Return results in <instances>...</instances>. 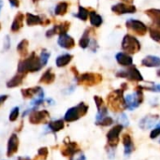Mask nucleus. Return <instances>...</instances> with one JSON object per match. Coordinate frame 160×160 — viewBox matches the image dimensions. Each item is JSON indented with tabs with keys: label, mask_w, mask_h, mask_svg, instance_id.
<instances>
[{
	"label": "nucleus",
	"mask_w": 160,
	"mask_h": 160,
	"mask_svg": "<svg viewBox=\"0 0 160 160\" xmlns=\"http://www.w3.org/2000/svg\"><path fill=\"white\" fill-rule=\"evenodd\" d=\"M127 88V84L124 83V87L111 92L107 97V102L109 108L114 112H123L126 109V101L124 98V92Z\"/></svg>",
	"instance_id": "obj_1"
},
{
	"label": "nucleus",
	"mask_w": 160,
	"mask_h": 160,
	"mask_svg": "<svg viewBox=\"0 0 160 160\" xmlns=\"http://www.w3.org/2000/svg\"><path fill=\"white\" fill-rule=\"evenodd\" d=\"M43 68L39 56L35 52H32L24 60H21L18 64V73L26 75L29 72L39 71Z\"/></svg>",
	"instance_id": "obj_2"
},
{
	"label": "nucleus",
	"mask_w": 160,
	"mask_h": 160,
	"mask_svg": "<svg viewBox=\"0 0 160 160\" xmlns=\"http://www.w3.org/2000/svg\"><path fill=\"white\" fill-rule=\"evenodd\" d=\"M88 112V105L84 102H80L75 107L69 108L65 115H64V121L68 123H72L77 120H79L81 117L84 116Z\"/></svg>",
	"instance_id": "obj_3"
},
{
	"label": "nucleus",
	"mask_w": 160,
	"mask_h": 160,
	"mask_svg": "<svg viewBox=\"0 0 160 160\" xmlns=\"http://www.w3.org/2000/svg\"><path fill=\"white\" fill-rule=\"evenodd\" d=\"M144 97H143V89L142 86H138L136 88V91L133 94L128 95L125 98L126 101V109L129 111H133L136 108H138L142 102H143Z\"/></svg>",
	"instance_id": "obj_4"
},
{
	"label": "nucleus",
	"mask_w": 160,
	"mask_h": 160,
	"mask_svg": "<svg viewBox=\"0 0 160 160\" xmlns=\"http://www.w3.org/2000/svg\"><path fill=\"white\" fill-rule=\"evenodd\" d=\"M122 49L128 54H134L141 50V43L137 38L130 34H127L122 40Z\"/></svg>",
	"instance_id": "obj_5"
},
{
	"label": "nucleus",
	"mask_w": 160,
	"mask_h": 160,
	"mask_svg": "<svg viewBox=\"0 0 160 160\" xmlns=\"http://www.w3.org/2000/svg\"><path fill=\"white\" fill-rule=\"evenodd\" d=\"M77 82L80 85L83 86H94L102 82V75L98 73L86 72L83 74H80L77 78Z\"/></svg>",
	"instance_id": "obj_6"
},
{
	"label": "nucleus",
	"mask_w": 160,
	"mask_h": 160,
	"mask_svg": "<svg viewBox=\"0 0 160 160\" xmlns=\"http://www.w3.org/2000/svg\"><path fill=\"white\" fill-rule=\"evenodd\" d=\"M116 76L118 78L128 79V81H131V82H142L143 81V77H142V73L140 72V70L135 66H130L127 69L119 70L116 73Z\"/></svg>",
	"instance_id": "obj_7"
},
{
	"label": "nucleus",
	"mask_w": 160,
	"mask_h": 160,
	"mask_svg": "<svg viewBox=\"0 0 160 160\" xmlns=\"http://www.w3.org/2000/svg\"><path fill=\"white\" fill-rule=\"evenodd\" d=\"M123 128H124V127L118 124V125H115L112 128H111L109 130V132L107 133V142H108L109 147L115 148L118 145L120 134H121Z\"/></svg>",
	"instance_id": "obj_8"
},
{
	"label": "nucleus",
	"mask_w": 160,
	"mask_h": 160,
	"mask_svg": "<svg viewBox=\"0 0 160 160\" xmlns=\"http://www.w3.org/2000/svg\"><path fill=\"white\" fill-rule=\"evenodd\" d=\"M127 28L132 33L138 36H144L147 32V26L141 21L135 19H129L126 22Z\"/></svg>",
	"instance_id": "obj_9"
},
{
	"label": "nucleus",
	"mask_w": 160,
	"mask_h": 160,
	"mask_svg": "<svg viewBox=\"0 0 160 160\" xmlns=\"http://www.w3.org/2000/svg\"><path fill=\"white\" fill-rule=\"evenodd\" d=\"M29 122L33 125H39L42 123H45L47 119L50 117V113L46 110L42 111H33L29 115Z\"/></svg>",
	"instance_id": "obj_10"
},
{
	"label": "nucleus",
	"mask_w": 160,
	"mask_h": 160,
	"mask_svg": "<svg viewBox=\"0 0 160 160\" xmlns=\"http://www.w3.org/2000/svg\"><path fill=\"white\" fill-rule=\"evenodd\" d=\"M112 11L117 15H123V14H131L135 13L137 11V8L135 6L126 3H118L112 7Z\"/></svg>",
	"instance_id": "obj_11"
},
{
	"label": "nucleus",
	"mask_w": 160,
	"mask_h": 160,
	"mask_svg": "<svg viewBox=\"0 0 160 160\" xmlns=\"http://www.w3.org/2000/svg\"><path fill=\"white\" fill-rule=\"evenodd\" d=\"M158 119H159V116L158 114H148L141 119L139 123V127L142 130L151 129L153 127L157 125V122L158 121Z\"/></svg>",
	"instance_id": "obj_12"
},
{
	"label": "nucleus",
	"mask_w": 160,
	"mask_h": 160,
	"mask_svg": "<svg viewBox=\"0 0 160 160\" xmlns=\"http://www.w3.org/2000/svg\"><path fill=\"white\" fill-rule=\"evenodd\" d=\"M21 93H22V96L23 97V98H25V99L33 98L34 97L39 98H44V92L40 86H35V87H31V88L22 89Z\"/></svg>",
	"instance_id": "obj_13"
},
{
	"label": "nucleus",
	"mask_w": 160,
	"mask_h": 160,
	"mask_svg": "<svg viewBox=\"0 0 160 160\" xmlns=\"http://www.w3.org/2000/svg\"><path fill=\"white\" fill-rule=\"evenodd\" d=\"M94 100H95L97 108H98V113H97V117H96V122H98V121L102 120L103 118H105L106 116H108V108L104 104V101H103L102 98H100L98 96H95Z\"/></svg>",
	"instance_id": "obj_14"
},
{
	"label": "nucleus",
	"mask_w": 160,
	"mask_h": 160,
	"mask_svg": "<svg viewBox=\"0 0 160 160\" xmlns=\"http://www.w3.org/2000/svg\"><path fill=\"white\" fill-rule=\"evenodd\" d=\"M79 152H81L79 145L76 142H70V141L65 142V145L61 149L62 155L64 157H69V158L73 157L74 155H76Z\"/></svg>",
	"instance_id": "obj_15"
},
{
	"label": "nucleus",
	"mask_w": 160,
	"mask_h": 160,
	"mask_svg": "<svg viewBox=\"0 0 160 160\" xmlns=\"http://www.w3.org/2000/svg\"><path fill=\"white\" fill-rule=\"evenodd\" d=\"M19 148V138L16 133H12L9 137L7 144V156L12 157L14 154L17 153Z\"/></svg>",
	"instance_id": "obj_16"
},
{
	"label": "nucleus",
	"mask_w": 160,
	"mask_h": 160,
	"mask_svg": "<svg viewBox=\"0 0 160 160\" xmlns=\"http://www.w3.org/2000/svg\"><path fill=\"white\" fill-rule=\"evenodd\" d=\"M58 45L63 48V49H67V50H70L73 49L75 46V40L72 37H70L69 35L66 34H61L59 35V38L57 39Z\"/></svg>",
	"instance_id": "obj_17"
},
{
	"label": "nucleus",
	"mask_w": 160,
	"mask_h": 160,
	"mask_svg": "<svg viewBox=\"0 0 160 160\" xmlns=\"http://www.w3.org/2000/svg\"><path fill=\"white\" fill-rule=\"evenodd\" d=\"M123 144H124V153H125V156L126 157H128L130 156L133 151L135 150V146H134V143H133V141H132V137L128 134V133H125L123 135Z\"/></svg>",
	"instance_id": "obj_18"
},
{
	"label": "nucleus",
	"mask_w": 160,
	"mask_h": 160,
	"mask_svg": "<svg viewBox=\"0 0 160 160\" xmlns=\"http://www.w3.org/2000/svg\"><path fill=\"white\" fill-rule=\"evenodd\" d=\"M117 63L122 67H130L133 64V59L130 54L127 52H118L115 55Z\"/></svg>",
	"instance_id": "obj_19"
},
{
	"label": "nucleus",
	"mask_w": 160,
	"mask_h": 160,
	"mask_svg": "<svg viewBox=\"0 0 160 160\" xmlns=\"http://www.w3.org/2000/svg\"><path fill=\"white\" fill-rule=\"evenodd\" d=\"M64 128H65V121L62 119L52 120L47 124V128L52 133H57L62 129H64Z\"/></svg>",
	"instance_id": "obj_20"
},
{
	"label": "nucleus",
	"mask_w": 160,
	"mask_h": 160,
	"mask_svg": "<svg viewBox=\"0 0 160 160\" xmlns=\"http://www.w3.org/2000/svg\"><path fill=\"white\" fill-rule=\"evenodd\" d=\"M142 65L146 68H159L160 57L156 55H147L142 59Z\"/></svg>",
	"instance_id": "obj_21"
},
{
	"label": "nucleus",
	"mask_w": 160,
	"mask_h": 160,
	"mask_svg": "<svg viewBox=\"0 0 160 160\" xmlns=\"http://www.w3.org/2000/svg\"><path fill=\"white\" fill-rule=\"evenodd\" d=\"M25 20H26V23H27L28 26H34V25H38V24L44 25L45 18L43 19L38 15H34L32 13H27L26 17H25Z\"/></svg>",
	"instance_id": "obj_22"
},
{
	"label": "nucleus",
	"mask_w": 160,
	"mask_h": 160,
	"mask_svg": "<svg viewBox=\"0 0 160 160\" xmlns=\"http://www.w3.org/2000/svg\"><path fill=\"white\" fill-rule=\"evenodd\" d=\"M23 19H24V15H23L22 12H18V13L16 14V16H15L14 19H13L11 27H10V29H11L12 32H18V31L22 27Z\"/></svg>",
	"instance_id": "obj_23"
},
{
	"label": "nucleus",
	"mask_w": 160,
	"mask_h": 160,
	"mask_svg": "<svg viewBox=\"0 0 160 160\" xmlns=\"http://www.w3.org/2000/svg\"><path fill=\"white\" fill-rule=\"evenodd\" d=\"M146 15L152 20L154 24L160 28V9L158 8H149L145 11Z\"/></svg>",
	"instance_id": "obj_24"
},
{
	"label": "nucleus",
	"mask_w": 160,
	"mask_h": 160,
	"mask_svg": "<svg viewBox=\"0 0 160 160\" xmlns=\"http://www.w3.org/2000/svg\"><path fill=\"white\" fill-rule=\"evenodd\" d=\"M55 80V74L52 72V68H48L40 77L39 82L44 83V84H51L54 82Z\"/></svg>",
	"instance_id": "obj_25"
},
{
	"label": "nucleus",
	"mask_w": 160,
	"mask_h": 160,
	"mask_svg": "<svg viewBox=\"0 0 160 160\" xmlns=\"http://www.w3.org/2000/svg\"><path fill=\"white\" fill-rule=\"evenodd\" d=\"M73 59V55L69 54V53H64L59 55L56 60H55V64L58 68H64L66 66H68L71 60Z\"/></svg>",
	"instance_id": "obj_26"
},
{
	"label": "nucleus",
	"mask_w": 160,
	"mask_h": 160,
	"mask_svg": "<svg viewBox=\"0 0 160 160\" xmlns=\"http://www.w3.org/2000/svg\"><path fill=\"white\" fill-rule=\"evenodd\" d=\"M25 75L21 74V73H17L14 77H12L8 82H7V87L8 88H14V87H18L19 85H21L22 83L23 78Z\"/></svg>",
	"instance_id": "obj_27"
},
{
	"label": "nucleus",
	"mask_w": 160,
	"mask_h": 160,
	"mask_svg": "<svg viewBox=\"0 0 160 160\" xmlns=\"http://www.w3.org/2000/svg\"><path fill=\"white\" fill-rule=\"evenodd\" d=\"M89 19H90L91 24L94 27H99L102 24V22H103L102 17L98 13H97L96 11H94V10L93 11H90V13H89Z\"/></svg>",
	"instance_id": "obj_28"
},
{
	"label": "nucleus",
	"mask_w": 160,
	"mask_h": 160,
	"mask_svg": "<svg viewBox=\"0 0 160 160\" xmlns=\"http://www.w3.org/2000/svg\"><path fill=\"white\" fill-rule=\"evenodd\" d=\"M90 31H91V29H90V28H87V29L84 31V33L82 34L81 39H80V41H79V45H80V47L82 48V49H86V48L89 47L90 40H91V39H90Z\"/></svg>",
	"instance_id": "obj_29"
},
{
	"label": "nucleus",
	"mask_w": 160,
	"mask_h": 160,
	"mask_svg": "<svg viewBox=\"0 0 160 160\" xmlns=\"http://www.w3.org/2000/svg\"><path fill=\"white\" fill-rule=\"evenodd\" d=\"M70 27V22H63L59 24H55L52 28L55 32V35H61V34H66L68 33V29Z\"/></svg>",
	"instance_id": "obj_30"
},
{
	"label": "nucleus",
	"mask_w": 160,
	"mask_h": 160,
	"mask_svg": "<svg viewBox=\"0 0 160 160\" xmlns=\"http://www.w3.org/2000/svg\"><path fill=\"white\" fill-rule=\"evenodd\" d=\"M28 45H29V42L27 39H22V41L19 42L17 46V52H19L21 56L24 57L28 54Z\"/></svg>",
	"instance_id": "obj_31"
},
{
	"label": "nucleus",
	"mask_w": 160,
	"mask_h": 160,
	"mask_svg": "<svg viewBox=\"0 0 160 160\" xmlns=\"http://www.w3.org/2000/svg\"><path fill=\"white\" fill-rule=\"evenodd\" d=\"M68 3L63 1L56 5L54 13L55 15H58V16H64L68 12Z\"/></svg>",
	"instance_id": "obj_32"
},
{
	"label": "nucleus",
	"mask_w": 160,
	"mask_h": 160,
	"mask_svg": "<svg viewBox=\"0 0 160 160\" xmlns=\"http://www.w3.org/2000/svg\"><path fill=\"white\" fill-rule=\"evenodd\" d=\"M89 13H90V12H89V10H88L87 8H85L80 6V7H79V11H78V13L75 14L74 16L77 17L78 19L83 21V22H85V21L88 19V17H89Z\"/></svg>",
	"instance_id": "obj_33"
},
{
	"label": "nucleus",
	"mask_w": 160,
	"mask_h": 160,
	"mask_svg": "<svg viewBox=\"0 0 160 160\" xmlns=\"http://www.w3.org/2000/svg\"><path fill=\"white\" fill-rule=\"evenodd\" d=\"M149 33H150V37L152 38V39L160 43V29L151 27L149 28Z\"/></svg>",
	"instance_id": "obj_34"
},
{
	"label": "nucleus",
	"mask_w": 160,
	"mask_h": 160,
	"mask_svg": "<svg viewBox=\"0 0 160 160\" xmlns=\"http://www.w3.org/2000/svg\"><path fill=\"white\" fill-rule=\"evenodd\" d=\"M19 115H20V108H19V107H14V108H12V110H11L10 112H9V116H8L9 122H12V123L15 122V121L18 119Z\"/></svg>",
	"instance_id": "obj_35"
},
{
	"label": "nucleus",
	"mask_w": 160,
	"mask_h": 160,
	"mask_svg": "<svg viewBox=\"0 0 160 160\" xmlns=\"http://www.w3.org/2000/svg\"><path fill=\"white\" fill-rule=\"evenodd\" d=\"M117 122H118L119 125L123 126L124 128H125V127H128V124H129L128 118L127 114L124 113V112H121V113L118 115V117H117Z\"/></svg>",
	"instance_id": "obj_36"
},
{
	"label": "nucleus",
	"mask_w": 160,
	"mask_h": 160,
	"mask_svg": "<svg viewBox=\"0 0 160 160\" xmlns=\"http://www.w3.org/2000/svg\"><path fill=\"white\" fill-rule=\"evenodd\" d=\"M114 122V120L111 117V116H106L105 118H103L102 120L98 121V122H96V125L97 126H102V127H108V126H111L112 125Z\"/></svg>",
	"instance_id": "obj_37"
},
{
	"label": "nucleus",
	"mask_w": 160,
	"mask_h": 160,
	"mask_svg": "<svg viewBox=\"0 0 160 160\" xmlns=\"http://www.w3.org/2000/svg\"><path fill=\"white\" fill-rule=\"evenodd\" d=\"M50 56H51V53H50L48 51L43 50V51L41 52V53H40V55H39V58H40V61H41V64H42L43 67H45V66L47 65Z\"/></svg>",
	"instance_id": "obj_38"
},
{
	"label": "nucleus",
	"mask_w": 160,
	"mask_h": 160,
	"mask_svg": "<svg viewBox=\"0 0 160 160\" xmlns=\"http://www.w3.org/2000/svg\"><path fill=\"white\" fill-rule=\"evenodd\" d=\"M155 127H156V128H155L154 129H152V131H151V133H150V138H151L152 140L157 139V138L160 135V121L155 126Z\"/></svg>",
	"instance_id": "obj_39"
},
{
	"label": "nucleus",
	"mask_w": 160,
	"mask_h": 160,
	"mask_svg": "<svg viewBox=\"0 0 160 160\" xmlns=\"http://www.w3.org/2000/svg\"><path fill=\"white\" fill-rule=\"evenodd\" d=\"M48 154H49L48 148H46V147H41V148H39V149L38 150V158H40V159H46L47 157H48Z\"/></svg>",
	"instance_id": "obj_40"
},
{
	"label": "nucleus",
	"mask_w": 160,
	"mask_h": 160,
	"mask_svg": "<svg viewBox=\"0 0 160 160\" xmlns=\"http://www.w3.org/2000/svg\"><path fill=\"white\" fill-rule=\"evenodd\" d=\"M70 160H86V158L82 152H79L76 155H74L73 157H71Z\"/></svg>",
	"instance_id": "obj_41"
},
{
	"label": "nucleus",
	"mask_w": 160,
	"mask_h": 160,
	"mask_svg": "<svg viewBox=\"0 0 160 160\" xmlns=\"http://www.w3.org/2000/svg\"><path fill=\"white\" fill-rule=\"evenodd\" d=\"M143 90H148V91H153V92H160V84H155L151 87H143Z\"/></svg>",
	"instance_id": "obj_42"
},
{
	"label": "nucleus",
	"mask_w": 160,
	"mask_h": 160,
	"mask_svg": "<svg viewBox=\"0 0 160 160\" xmlns=\"http://www.w3.org/2000/svg\"><path fill=\"white\" fill-rule=\"evenodd\" d=\"M89 47H90V49L95 52L96 51H97V49L98 48V42H97V40L96 39H91L90 40V44H89Z\"/></svg>",
	"instance_id": "obj_43"
},
{
	"label": "nucleus",
	"mask_w": 160,
	"mask_h": 160,
	"mask_svg": "<svg viewBox=\"0 0 160 160\" xmlns=\"http://www.w3.org/2000/svg\"><path fill=\"white\" fill-rule=\"evenodd\" d=\"M9 47H10V39H9V37L7 36L5 38V41H4V48H5V50H8Z\"/></svg>",
	"instance_id": "obj_44"
},
{
	"label": "nucleus",
	"mask_w": 160,
	"mask_h": 160,
	"mask_svg": "<svg viewBox=\"0 0 160 160\" xmlns=\"http://www.w3.org/2000/svg\"><path fill=\"white\" fill-rule=\"evenodd\" d=\"M8 2L10 3L11 7H13V8H18L20 6V1L19 0H8Z\"/></svg>",
	"instance_id": "obj_45"
},
{
	"label": "nucleus",
	"mask_w": 160,
	"mask_h": 160,
	"mask_svg": "<svg viewBox=\"0 0 160 160\" xmlns=\"http://www.w3.org/2000/svg\"><path fill=\"white\" fill-rule=\"evenodd\" d=\"M8 99V96L7 95H2V96H0V106L2 105V104H4L5 103V101Z\"/></svg>",
	"instance_id": "obj_46"
},
{
	"label": "nucleus",
	"mask_w": 160,
	"mask_h": 160,
	"mask_svg": "<svg viewBox=\"0 0 160 160\" xmlns=\"http://www.w3.org/2000/svg\"><path fill=\"white\" fill-rule=\"evenodd\" d=\"M71 71L74 73V75H75V77H76V78L80 75V74H79V72H78V70L76 69V68H75V67H72V68H71Z\"/></svg>",
	"instance_id": "obj_47"
},
{
	"label": "nucleus",
	"mask_w": 160,
	"mask_h": 160,
	"mask_svg": "<svg viewBox=\"0 0 160 160\" xmlns=\"http://www.w3.org/2000/svg\"><path fill=\"white\" fill-rule=\"evenodd\" d=\"M18 160H31V158L28 157H19Z\"/></svg>",
	"instance_id": "obj_48"
},
{
	"label": "nucleus",
	"mask_w": 160,
	"mask_h": 160,
	"mask_svg": "<svg viewBox=\"0 0 160 160\" xmlns=\"http://www.w3.org/2000/svg\"><path fill=\"white\" fill-rule=\"evenodd\" d=\"M122 1H124L123 3H126V4H131L133 2V0H122Z\"/></svg>",
	"instance_id": "obj_49"
},
{
	"label": "nucleus",
	"mask_w": 160,
	"mask_h": 160,
	"mask_svg": "<svg viewBox=\"0 0 160 160\" xmlns=\"http://www.w3.org/2000/svg\"><path fill=\"white\" fill-rule=\"evenodd\" d=\"M2 7H3V1L0 0V10H1V8H2Z\"/></svg>",
	"instance_id": "obj_50"
},
{
	"label": "nucleus",
	"mask_w": 160,
	"mask_h": 160,
	"mask_svg": "<svg viewBox=\"0 0 160 160\" xmlns=\"http://www.w3.org/2000/svg\"><path fill=\"white\" fill-rule=\"evenodd\" d=\"M157 74H158V77H160V69H158V70Z\"/></svg>",
	"instance_id": "obj_51"
},
{
	"label": "nucleus",
	"mask_w": 160,
	"mask_h": 160,
	"mask_svg": "<svg viewBox=\"0 0 160 160\" xmlns=\"http://www.w3.org/2000/svg\"><path fill=\"white\" fill-rule=\"evenodd\" d=\"M38 1H39V0H33L34 3H37V2H38Z\"/></svg>",
	"instance_id": "obj_52"
},
{
	"label": "nucleus",
	"mask_w": 160,
	"mask_h": 160,
	"mask_svg": "<svg viewBox=\"0 0 160 160\" xmlns=\"http://www.w3.org/2000/svg\"><path fill=\"white\" fill-rule=\"evenodd\" d=\"M0 29H1V24H0Z\"/></svg>",
	"instance_id": "obj_53"
},
{
	"label": "nucleus",
	"mask_w": 160,
	"mask_h": 160,
	"mask_svg": "<svg viewBox=\"0 0 160 160\" xmlns=\"http://www.w3.org/2000/svg\"><path fill=\"white\" fill-rule=\"evenodd\" d=\"M159 142H160V141H159Z\"/></svg>",
	"instance_id": "obj_54"
}]
</instances>
